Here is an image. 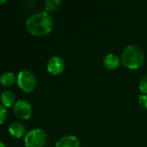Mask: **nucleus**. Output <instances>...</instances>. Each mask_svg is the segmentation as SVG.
<instances>
[{
  "label": "nucleus",
  "instance_id": "1",
  "mask_svg": "<svg viewBox=\"0 0 147 147\" xmlns=\"http://www.w3.org/2000/svg\"><path fill=\"white\" fill-rule=\"evenodd\" d=\"M53 19L47 12L40 11L31 15L25 22L27 31L32 35L43 36L47 34L53 28Z\"/></svg>",
  "mask_w": 147,
  "mask_h": 147
},
{
  "label": "nucleus",
  "instance_id": "2",
  "mask_svg": "<svg viewBox=\"0 0 147 147\" xmlns=\"http://www.w3.org/2000/svg\"><path fill=\"white\" fill-rule=\"evenodd\" d=\"M145 59L142 49L136 45L127 46L121 53V61L128 69L134 70L140 68Z\"/></svg>",
  "mask_w": 147,
  "mask_h": 147
},
{
  "label": "nucleus",
  "instance_id": "3",
  "mask_svg": "<svg viewBox=\"0 0 147 147\" xmlns=\"http://www.w3.org/2000/svg\"><path fill=\"white\" fill-rule=\"evenodd\" d=\"M18 87L24 92H32L36 87V78L34 73L28 70H22L16 77Z\"/></svg>",
  "mask_w": 147,
  "mask_h": 147
},
{
  "label": "nucleus",
  "instance_id": "4",
  "mask_svg": "<svg viewBox=\"0 0 147 147\" xmlns=\"http://www.w3.org/2000/svg\"><path fill=\"white\" fill-rule=\"evenodd\" d=\"M47 141V134L40 128L28 131L24 137L26 147H43Z\"/></svg>",
  "mask_w": 147,
  "mask_h": 147
},
{
  "label": "nucleus",
  "instance_id": "5",
  "mask_svg": "<svg viewBox=\"0 0 147 147\" xmlns=\"http://www.w3.org/2000/svg\"><path fill=\"white\" fill-rule=\"evenodd\" d=\"M13 111L17 118L21 120H28L31 117L32 107L28 101L20 99L14 104Z\"/></svg>",
  "mask_w": 147,
  "mask_h": 147
},
{
  "label": "nucleus",
  "instance_id": "6",
  "mask_svg": "<svg viewBox=\"0 0 147 147\" xmlns=\"http://www.w3.org/2000/svg\"><path fill=\"white\" fill-rule=\"evenodd\" d=\"M47 69L53 75L60 74L65 69V61L59 56H53L47 61Z\"/></svg>",
  "mask_w": 147,
  "mask_h": 147
},
{
  "label": "nucleus",
  "instance_id": "7",
  "mask_svg": "<svg viewBox=\"0 0 147 147\" xmlns=\"http://www.w3.org/2000/svg\"><path fill=\"white\" fill-rule=\"evenodd\" d=\"M79 140L74 135H65L61 137L55 144V147H79Z\"/></svg>",
  "mask_w": 147,
  "mask_h": 147
},
{
  "label": "nucleus",
  "instance_id": "8",
  "mask_svg": "<svg viewBox=\"0 0 147 147\" xmlns=\"http://www.w3.org/2000/svg\"><path fill=\"white\" fill-rule=\"evenodd\" d=\"M8 131H9V134L12 137L19 139L24 135V134L26 132V128L23 126V124H22L21 122L14 121L9 124V126L8 127Z\"/></svg>",
  "mask_w": 147,
  "mask_h": 147
},
{
  "label": "nucleus",
  "instance_id": "9",
  "mask_svg": "<svg viewBox=\"0 0 147 147\" xmlns=\"http://www.w3.org/2000/svg\"><path fill=\"white\" fill-rule=\"evenodd\" d=\"M121 59L114 53H109L103 58V65L109 70H115L119 67Z\"/></svg>",
  "mask_w": 147,
  "mask_h": 147
},
{
  "label": "nucleus",
  "instance_id": "10",
  "mask_svg": "<svg viewBox=\"0 0 147 147\" xmlns=\"http://www.w3.org/2000/svg\"><path fill=\"white\" fill-rule=\"evenodd\" d=\"M1 102L4 107H11L16 103V96L10 90H5L1 95Z\"/></svg>",
  "mask_w": 147,
  "mask_h": 147
},
{
  "label": "nucleus",
  "instance_id": "11",
  "mask_svg": "<svg viewBox=\"0 0 147 147\" xmlns=\"http://www.w3.org/2000/svg\"><path fill=\"white\" fill-rule=\"evenodd\" d=\"M16 80V77L13 72L11 71H5L1 75L0 82L1 84L4 87H9L11 86Z\"/></svg>",
  "mask_w": 147,
  "mask_h": 147
},
{
  "label": "nucleus",
  "instance_id": "12",
  "mask_svg": "<svg viewBox=\"0 0 147 147\" xmlns=\"http://www.w3.org/2000/svg\"><path fill=\"white\" fill-rule=\"evenodd\" d=\"M60 3H61L59 0H47L45 2V7L42 11H45L47 13L49 11H54L59 7Z\"/></svg>",
  "mask_w": 147,
  "mask_h": 147
},
{
  "label": "nucleus",
  "instance_id": "13",
  "mask_svg": "<svg viewBox=\"0 0 147 147\" xmlns=\"http://www.w3.org/2000/svg\"><path fill=\"white\" fill-rule=\"evenodd\" d=\"M139 89L143 94L147 95V76L141 78L139 84Z\"/></svg>",
  "mask_w": 147,
  "mask_h": 147
},
{
  "label": "nucleus",
  "instance_id": "14",
  "mask_svg": "<svg viewBox=\"0 0 147 147\" xmlns=\"http://www.w3.org/2000/svg\"><path fill=\"white\" fill-rule=\"evenodd\" d=\"M139 103L143 108L147 109V95L146 94H140L139 96Z\"/></svg>",
  "mask_w": 147,
  "mask_h": 147
},
{
  "label": "nucleus",
  "instance_id": "15",
  "mask_svg": "<svg viewBox=\"0 0 147 147\" xmlns=\"http://www.w3.org/2000/svg\"><path fill=\"white\" fill-rule=\"evenodd\" d=\"M6 117H7V110H6L5 107L1 104V106H0V123L1 124H3L4 122Z\"/></svg>",
  "mask_w": 147,
  "mask_h": 147
},
{
  "label": "nucleus",
  "instance_id": "16",
  "mask_svg": "<svg viewBox=\"0 0 147 147\" xmlns=\"http://www.w3.org/2000/svg\"><path fill=\"white\" fill-rule=\"evenodd\" d=\"M0 146H1V147H5V146H4V144H3V142H1V143H0Z\"/></svg>",
  "mask_w": 147,
  "mask_h": 147
}]
</instances>
